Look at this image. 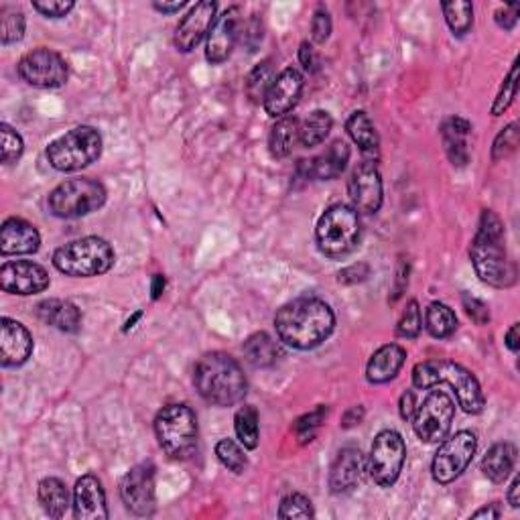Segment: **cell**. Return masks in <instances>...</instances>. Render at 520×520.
<instances>
[{
	"mask_svg": "<svg viewBox=\"0 0 520 520\" xmlns=\"http://www.w3.org/2000/svg\"><path fill=\"white\" fill-rule=\"evenodd\" d=\"M279 340L295 350H313L331 336L336 315L317 297H299L280 307L275 315Z\"/></svg>",
	"mask_w": 520,
	"mask_h": 520,
	"instance_id": "1",
	"label": "cell"
},
{
	"mask_svg": "<svg viewBox=\"0 0 520 520\" xmlns=\"http://www.w3.org/2000/svg\"><path fill=\"white\" fill-rule=\"evenodd\" d=\"M470 257L482 283L498 289L516 283V269L508 260L505 249V224L492 209L482 211L478 232L470 246Z\"/></svg>",
	"mask_w": 520,
	"mask_h": 520,
	"instance_id": "2",
	"label": "cell"
},
{
	"mask_svg": "<svg viewBox=\"0 0 520 520\" xmlns=\"http://www.w3.org/2000/svg\"><path fill=\"white\" fill-rule=\"evenodd\" d=\"M193 384L201 399L216 407H234L249 393L244 370L224 352H209L199 358L193 370Z\"/></svg>",
	"mask_w": 520,
	"mask_h": 520,
	"instance_id": "3",
	"label": "cell"
},
{
	"mask_svg": "<svg viewBox=\"0 0 520 520\" xmlns=\"http://www.w3.org/2000/svg\"><path fill=\"white\" fill-rule=\"evenodd\" d=\"M413 384L417 389H433L435 384H449L455 391L457 403L468 415H480L486 407V399L480 389L478 378L468 368L452 360H427L413 368Z\"/></svg>",
	"mask_w": 520,
	"mask_h": 520,
	"instance_id": "4",
	"label": "cell"
},
{
	"mask_svg": "<svg viewBox=\"0 0 520 520\" xmlns=\"http://www.w3.org/2000/svg\"><path fill=\"white\" fill-rule=\"evenodd\" d=\"M114 249L98 236L77 238L53 252V267L74 279L100 277L114 267Z\"/></svg>",
	"mask_w": 520,
	"mask_h": 520,
	"instance_id": "5",
	"label": "cell"
},
{
	"mask_svg": "<svg viewBox=\"0 0 520 520\" xmlns=\"http://www.w3.org/2000/svg\"><path fill=\"white\" fill-rule=\"evenodd\" d=\"M362 238L358 211L346 204H333L323 211L315 228L317 249L328 259H343L354 252Z\"/></svg>",
	"mask_w": 520,
	"mask_h": 520,
	"instance_id": "6",
	"label": "cell"
},
{
	"mask_svg": "<svg viewBox=\"0 0 520 520\" xmlns=\"http://www.w3.org/2000/svg\"><path fill=\"white\" fill-rule=\"evenodd\" d=\"M155 435L171 460H189L198 449V417L183 403L167 404L155 419Z\"/></svg>",
	"mask_w": 520,
	"mask_h": 520,
	"instance_id": "7",
	"label": "cell"
},
{
	"mask_svg": "<svg viewBox=\"0 0 520 520\" xmlns=\"http://www.w3.org/2000/svg\"><path fill=\"white\" fill-rule=\"evenodd\" d=\"M102 155V135L94 127H76L47 147V161L61 173L82 171Z\"/></svg>",
	"mask_w": 520,
	"mask_h": 520,
	"instance_id": "8",
	"label": "cell"
},
{
	"mask_svg": "<svg viewBox=\"0 0 520 520\" xmlns=\"http://www.w3.org/2000/svg\"><path fill=\"white\" fill-rule=\"evenodd\" d=\"M106 204L104 185L94 179H69L49 193L47 206L56 218L76 219L90 216Z\"/></svg>",
	"mask_w": 520,
	"mask_h": 520,
	"instance_id": "9",
	"label": "cell"
},
{
	"mask_svg": "<svg viewBox=\"0 0 520 520\" xmlns=\"http://www.w3.org/2000/svg\"><path fill=\"white\" fill-rule=\"evenodd\" d=\"M455 419V404L452 396L444 391H431L425 401L417 404L413 415V429L417 437L425 444H439L452 431Z\"/></svg>",
	"mask_w": 520,
	"mask_h": 520,
	"instance_id": "10",
	"label": "cell"
},
{
	"mask_svg": "<svg viewBox=\"0 0 520 520\" xmlns=\"http://www.w3.org/2000/svg\"><path fill=\"white\" fill-rule=\"evenodd\" d=\"M404 460H407V445L401 433L393 429H384L376 435L372 449H370L368 472L381 488H391L399 480Z\"/></svg>",
	"mask_w": 520,
	"mask_h": 520,
	"instance_id": "11",
	"label": "cell"
},
{
	"mask_svg": "<svg viewBox=\"0 0 520 520\" xmlns=\"http://www.w3.org/2000/svg\"><path fill=\"white\" fill-rule=\"evenodd\" d=\"M478 449V437L472 431H460L452 437H445L439 445L431 464V474L437 484H452L470 468Z\"/></svg>",
	"mask_w": 520,
	"mask_h": 520,
	"instance_id": "12",
	"label": "cell"
},
{
	"mask_svg": "<svg viewBox=\"0 0 520 520\" xmlns=\"http://www.w3.org/2000/svg\"><path fill=\"white\" fill-rule=\"evenodd\" d=\"M16 69L26 84L43 90H56L69 79L67 61L57 51L46 47L25 53Z\"/></svg>",
	"mask_w": 520,
	"mask_h": 520,
	"instance_id": "13",
	"label": "cell"
},
{
	"mask_svg": "<svg viewBox=\"0 0 520 520\" xmlns=\"http://www.w3.org/2000/svg\"><path fill=\"white\" fill-rule=\"evenodd\" d=\"M348 196L352 199V208L358 214L372 216L382 208V178L374 161H362L352 171L348 181Z\"/></svg>",
	"mask_w": 520,
	"mask_h": 520,
	"instance_id": "14",
	"label": "cell"
},
{
	"mask_svg": "<svg viewBox=\"0 0 520 520\" xmlns=\"http://www.w3.org/2000/svg\"><path fill=\"white\" fill-rule=\"evenodd\" d=\"M120 498L137 516H151L155 513V465L138 464L127 472L120 482Z\"/></svg>",
	"mask_w": 520,
	"mask_h": 520,
	"instance_id": "15",
	"label": "cell"
},
{
	"mask_svg": "<svg viewBox=\"0 0 520 520\" xmlns=\"http://www.w3.org/2000/svg\"><path fill=\"white\" fill-rule=\"evenodd\" d=\"M51 283L49 272L37 262L13 260L0 267V287L11 295H37L43 293Z\"/></svg>",
	"mask_w": 520,
	"mask_h": 520,
	"instance_id": "16",
	"label": "cell"
},
{
	"mask_svg": "<svg viewBox=\"0 0 520 520\" xmlns=\"http://www.w3.org/2000/svg\"><path fill=\"white\" fill-rule=\"evenodd\" d=\"M242 8L230 6L228 11L218 16L214 26L208 35V46H206V59L209 64L219 66L232 56L236 43L240 41L242 33Z\"/></svg>",
	"mask_w": 520,
	"mask_h": 520,
	"instance_id": "17",
	"label": "cell"
},
{
	"mask_svg": "<svg viewBox=\"0 0 520 520\" xmlns=\"http://www.w3.org/2000/svg\"><path fill=\"white\" fill-rule=\"evenodd\" d=\"M216 13H218V3H211V0H204V3H198L196 6H191V11L183 16L179 21L178 29H175V47L181 53H189L196 49L204 37H208L211 26L216 23Z\"/></svg>",
	"mask_w": 520,
	"mask_h": 520,
	"instance_id": "18",
	"label": "cell"
},
{
	"mask_svg": "<svg viewBox=\"0 0 520 520\" xmlns=\"http://www.w3.org/2000/svg\"><path fill=\"white\" fill-rule=\"evenodd\" d=\"M305 79L303 74L295 67H287L280 72L275 82H272L270 90L264 98L262 106L270 118H283L289 117V112L299 104V98L303 94Z\"/></svg>",
	"mask_w": 520,
	"mask_h": 520,
	"instance_id": "19",
	"label": "cell"
},
{
	"mask_svg": "<svg viewBox=\"0 0 520 520\" xmlns=\"http://www.w3.org/2000/svg\"><path fill=\"white\" fill-rule=\"evenodd\" d=\"M35 348L33 336L21 321L11 317L0 320V364L5 368L23 366Z\"/></svg>",
	"mask_w": 520,
	"mask_h": 520,
	"instance_id": "20",
	"label": "cell"
},
{
	"mask_svg": "<svg viewBox=\"0 0 520 520\" xmlns=\"http://www.w3.org/2000/svg\"><path fill=\"white\" fill-rule=\"evenodd\" d=\"M348 163H350V147L343 143V140H333L325 153L317 155L313 158H305V161H299L297 171L301 173L305 179L331 181L338 179L340 175L346 171Z\"/></svg>",
	"mask_w": 520,
	"mask_h": 520,
	"instance_id": "21",
	"label": "cell"
},
{
	"mask_svg": "<svg viewBox=\"0 0 520 520\" xmlns=\"http://www.w3.org/2000/svg\"><path fill=\"white\" fill-rule=\"evenodd\" d=\"M366 460L358 447H343L330 470V488L333 495H350L362 484Z\"/></svg>",
	"mask_w": 520,
	"mask_h": 520,
	"instance_id": "22",
	"label": "cell"
},
{
	"mask_svg": "<svg viewBox=\"0 0 520 520\" xmlns=\"http://www.w3.org/2000/svg\"><path fill=\"white\" fill-rule=\"evenodd\" d=\"M74 516L77 520H106L108 506L102 482L94 474H86L76 482L74 488Z\"/></svg>",
	"mask_w": 520,
	"mask_h": 520,
	"instance_id": "23",
	"label": "cell"
},
{
	"mask_svg": "<svg viewBox=\"0 0 520 520\" xmlns=\"http://www.w3.org/2000/svg\"><path fill=\"white\" fill-rule=\"evenodd\" d=\"M41 246L37 228L23 218H8L0 228V254L16 257V254H35Z\"/></svg>",
	"mask_w": 520,
	"mask_h": 520,
	"instance_id": "24",
	"label": "cell"
},
{
	"mask_svg": "<svg viewBox=\"0 0 520 520\" xmlns=\"http://www.w3.org/2000/svg\"><path fill=\"white\" fill-rule=\"evenodd\" d=\"M407 360V350L399 343H386L378 348L366 366V381L370 384H386L399 376Z\"/></svg>",
	"mask_w": 520,
	"mask_h": 520,
	"instance_id": "25",
	"label": "cell"
},
{
	"mask_svg": "<svg viewBox=\"0 0 520 520\" xmlns=\"http://www.w3.org/2000/svg\"><path fill=\"white\" fill-rule=\"evenodd\" d=\"M39 320L51 325L59 331L76 333L82 328V311L72 301H64V299H47L37 305Z\"/></svg>",
	"mask_w": 520,
	"mask_h": 520,
	"instance_id": "26",
	"label": "cell"
},
{
	"mask_svg": "<svg viewBox=\"0 0 520 520\" xmlns=\"http://www.w3.org/2000/svg\"><path fill=\"white\" fill-rule=\"evenodd\" d=\"M472 132L470 120H465L462 117H452L444 120L442 125V138L445 153L455 167H465L470 161V151H468V137Z\"/></svg>",
	"mask_w": 520,
	"mask_h": 520,
	"instance_id": "27",
	"label": "cell"
},
{
	"mask_svg": "<svg viewBox=\"0 0 520 520\" xmlns=\"http://www.w3.org/2000/svg\"><path fill=\"white\" fill-rule=\"evenodd\" d=\"M516 464V447L508 442L495 444L482 460V472L490 482L502 484L508 480Z\"/></svg>",
	"mask_w": 520,
	"mask_h": 520,
	"instance_id": "28",
	"label": "cell"
},
{
	"mask_svg": "<svg viewBox=\"0 0 520 520\" xmlns=\"http://www.w3.org/2000/svg\"><path fill=\"white\" fill-rule=\"evenodd\" d=\"M244 356L254 368H270L279 362L283 356L279 343L272 340L269 333L259 331L244 342Z\"/></svg>",
	"mask_w": 520,
	"mask_h": 520,
	"instance_id": "29",
	"label": "cell"
},
{
	"mask_svg": "<svg viewBox=\"0 0 520 520\" xmlns=\"http://www.w3.org/2000/svg\"><path fill=\"white\" fill-rule=\"evenodd\" d=\"M39 502L46 515L51 518H64L67 508L74 505L69 498V490L59 478H46L39 482Z\"/></svg>",
	"mask_w": 520,
	"mask_h": 520,
	"instance_id": "30",
	"label": "cell"
},
{
	"mask_svg": "<svg viewBox=\"0 0 520 520\" xmlns=\"http://www.w3.org/2000/svg\"><path fill=\"white\" fill-rule=\"evenodd\" d=\"M299 143V118L297 117H283L275 122L270 128L269 148L275 158H287L293 153L295 145Z\"/></svg>",
	"mask_w": 520,
	"mask_h": 520,
	"instance_id": "31",
	"label": "cell"
},
{
	"mask_svg": "<svg viewBox=\"0 0 520 520\" xmlns=\"http://www.w3.org/2000/svg\"><path fill=\"white\" fill-rule=\"evenodd\" d=\"M346 130L350 138L354 140L362 153H376L378 147H381V138H378L374 122L364 110H356L350 114V118L346 122Z\"/></svg>",
	"mask_w": 520,
	"mask_h": 520,
	"instance_id": "32",
	"label": "cell"
},
{
	"mask_svg": "<svg viewBox=\"0 0 520 520\" xmlns=\"http://www.w3.org/2000/svg\"><path fill=\"white\" fill-rule=\"evenodd\" d=\"M333 127V118L330 112L325 110H313L301 125H299V143L305 148H313L325 143V138L330 137Z\"/></svg>",
	"mask_w": 520,
	"mask_h": 520,
	"instance_id": "33",
	"label": "cell"
},
{
	"mask_svg": "<svg viewBox=\"0 0 520 520\" xmlns=\"http://www.w3.org/2000/svg\"><path fill=\"white\" fill-rule=\"evenodd\" d=\"M425 328L437 340L452 338L457 330V317L452 307L442 301L431 303L425 313Z\"/></svg>",
	"mask_w": 520,
	"mask_h": 520,
	"instance_id": "34",
	"label": "cell"
},
{
	"mask_svg": "<svg viewBox=\"0 0 520 520\" xmlns=\"http://www.w3.org/2000/svg\"><path fill=\"white\" fill-rule=\"evenodd\" d=\"M275 67H272L270 59H264L260 64L252 69L246 77V94L254 104H260L267 98V94L270 90L272 82H275Z\"/></svg>",
	"mask_w": 520,
	"mask_h": 520,
	"instance_id": "35",
	"label": "cell"
},
{
	"mask_svg": "<svg viewBox=\"0 0 520 520\" xmlns=\"http://www.w3.org/2000/svg\"><path fill=\"white\" fill-rule=\"evenodd\" d=\"M234 429H236L238 442H240L246 449H257L259 447L260 429H259L257 409L250 407V404H244V407L236 413Z\"/></svg>",
	"mask_w": 520,
	"mask_h": 520,
	"instance_id": "36",
	"label": "cell"
},
{
	"mask_svg": "<svg viewBox=\"0 0 520 520\" xmlns=\"http://www.w3.org/2000/svg\"><path fill=\"white\" fill-rule=\"evenodd\" d=\"M25 15L16 6L5 5L0 8V43L3 46H13L25 37Z\"/></svg>",
	"mask_w": 520,
	"mask_h": 520,
	"instance_id": "37",
	"label": "cell"
},
{
	"mask_svg": "<svg viewBox=\"0 0 520 520\" xmlns=\"http://www.w3.org/2000/svg\"><path fill=\"white\" fill-rule=\"evenodd\" d=\"M442 11L445 15L449 29H452L457 37H464V35L472 29V25H474V5L472 3H465V0L442 3Z\"/></svg>",
	"mask_w": 520,
	"mask_h": 520,
	"instance_id": "38",
	"label": "cell"
},
{
	"mask_svg": "<svg viewBox=\"0 0 520 520\" xmlns=\"http://www.w3.org/2000/svg\"><path fill=\"white\" fill-rule=\"evenodd\" d=\"M216 455L219 464L224 465L226 470H230L232 474H244V470L249 468V457H246L244 449L238 445L234 439H222L216 445Z\"/></svg>",
	"mask_w": 520,
	"mask_h": 520,
	"instance_id": "39",
	"label": "cell"
},
{
	"mask_svg": "<svg viewBox=\"0 0 520 520\" xmlns=\"http://www.w3.org/2000/svg\"><path fill=\"white\" fill-rule=\"evenodd\" d=\"M328 413H330V409L325 407V404H320V407H317L315 411L307 413V415L299 417L295 421L293 431H295V435L299 439V444H311L313 442L315 435H317V431L321 429L325 417H328Z\"/></svg>",
	"mask_w": 520,
	"mask_h": 520,
	"instance_id": "40",
	"label": "cell"
},
{
	"mask_svg": "<svg viewBox=\"0 0 520 520\" xmlns=\"http://www.w3.org/2000/svg\"><path fill=\"white\" fill-rule=\"evenodd\" d=\"M516 92H518V61H515L513 67H510V74L500 86L496 100L495 104H492V117H500V114H505L510 108V104L515 102Z\"/></svg>",
	"mask_w": 520,
	"mask_h": 520,
	"instance_id": "41",
	"label": "cell"
},
{
	"mask_svg": "<svg viewBox=\"0 0 520 520\" xmlns=\"http://www.w3.org/2000/svg\"><path fill=\"white\" fill-rule=\"evenodd\" d=\"M313 516H315V513H313L311 500L303 495H299V492H295V495H289L280 500L279 518L289 520V518H313Z\"/></svg>",
	"mask_w": 520,
	"mask_h": 520,
	"instance_id": "42",
	"label": "cell"
},
{
	"mask_svg": "<svg viewBox=\"0 0 520 520\" xmlns=\"http://www.w3.org/2000/svg\"><path fill=\"white\" fill-rule=\"evenodd\" d=\"M423 330V315H421V307L419 303L413 299V301L407 303L404 307V311L399 320V325H396V333H399L401 338H407L413 340L417 338Z\"/></svg>",
	"mask_w": 520,
	"mask_h": 520,
	"instance_id": "43",
	"label": "cell"
},
{
	"mask_svg": "<svg viewBox=\"0 0 520 520\" xmlns=\"http://www.w3.org/2000/svg\"><path fill=\"white\" fill-rule=\"evenodd\" d=\"M518 147V125L516 122H510L506 128H502L498 132V137L495 138V145H492V161H502L516 151Z\"/></svg>",
	"mask_w": 520,
	"mask_h": 520,
	"instance_id": "44",
	"label": "cell"
},
{
	"mask_svg": "<svg viewBox=\"0 0 520 520\" xmlns=\"http://www.w3.org/2000/svg\"><path fill=\"white\" fill-rule=\"evenodd\" d=\"M0 138H3V163L13 165L19 161L25 151V143L19 132L3 122L0 125Z\"/></svg>",
	"mask_w": 520,
	"mask_h": 520,
	"instance_id": "45",
	"label": "cell"
},
{
	"mask_svg": "<svg viewBox=\"0 0 520 520\" xmlns=\"http://www.w3.org/2000/svg\"><path fill=\"white\" fill-rule=\"evenodd\" d=\"M74 0H35L33 8L47 19H64L74 11Z\"/></svg>",
	"mask_w": 520,
	"mask_h": 520,
	"instance_id": "46",
	"label": "cell"
},
{
	"mask_svg": "<svg viewBox=\"0 0 520 520\" xmlns=\"http://www.w3.org/2000/svg\"><path fill=\"white\" fill-rule=\"evenodd\" d=\"M462 303H464L465 313H468V317L475 325H488L490 323L488 305L484 303V301H480L478 297H472L470 293H464L462 295Z\"/></svg>",
	"mask_w": 520,
	"mask_h": 520,
	"instance_id": "47",
	"label": "cell"
},
{
	"mask_svg": "<svg viewBox=\"0 0 520 520\" xmlns=\"http://www.w3.org/2000/svg\"><path fill=\"white\" fill-rule=\"evenodd\" d=\"M330 35H331V16L328 13V8L320 6L311 19V39L321 46V43L330 39Z\"/></svg>",
	"mask_w": 520,
	"mask_h": 520,
	"instance_id": "48",
	"label": "cell"
},
{
	"mask_svg": "<svg viewBox=\"0 0 520 520\" xmlns=\"http://www.w3.org/2000/svg\"><path fill=\"white\" fill-rule=\"evenodd\" d=\"M368 275H370L368 264L360 262V264H352V267L343 269L338 275V280L343 285H356V283H362V280H366Z\"/></svg>",
	"mask_w": 520,
	"mask_h": 520,
	"instance_id": "49",
	"label": "cell"
},
{
	"mask_svg": "<svg viewBox=\"0 0 520 520\" xmlns=\"http://www.w3.org/2000/svg\"><path fill=\"white\" fill-rule=\"evenodd\" d=\"M495 19H496V25L500 26V29L513 31L515 26H516V23H518V5L498 8L496 15H495Z\"/></svg>",
	"mask_w": 520,
	"mask_h": 520,
	"instance_id": "50",
	"label": "cell"
},
{
	"mask_svg": "<svg viewBox=\"0 0 520 520\" xmlns=\"http://www.w3.org/2000/svg\"><path fill=\"white\" fill-rule=\"evenodd\" d=\"M242 43L250 47H257L259 43L262 41V26L259 23V19H252L250 23L242 25V33H240Z\"/></svg>",
	"mask_w": 520,
	"mask_h": 520,
	"instance_id": "51",
	"label": "cell"
},
{
	"mask_svg": "<svg viewBox=\"0 0 520 520\" xmlns=\"http://www.w3.org/2000/svg\"><path fill=\"white\" fill-rule=\"evenodd\" d=\"M299 61H301V66L307 69V72L317 69V56L310 41H303L301 47H299Z\"/></svg>",
	"mask_w": 520,
	"mask_h": 520,
	"instance_id": "52",
	"label": "cell"
},
{
	"mask_svg": "<svg viewBox=\"0 0 520 520\" xmlns=\"http://www.w3.org/2000/svg\"><path fill=\"white\" fill-rule=\"evenodd\" d=\"M399 411H401V417L404 421H411L413 415H415L417 411V396L413 391H407L401 396V403H399Z\"/></svg>",
	"mask_w": 520,
	"mask_h": 520,
	"instance_id": "53",
	"label": "cell"
},
{
	"mask_svg": "<svg viewBox=\"0 0 520 520\" xmlns=\"http://www.w3.org/2000/svg\"><path fill=\"white\" fill-rule=\"evenodd\" d=\"M364 419V407L362 404H358V407H352L350 411H346V415L342 419V427L343 429H350V427H356L362 423Z\"/></svg>",
	"mask_w": 520,
	"mask_h": 520,
	"instance_id": "54",
	"label": "cell"
},
{
	"mask_svg": "<svg viewBox=\"0 0 520 520\" xmlns=\"http://www.w3.org/2000/svg\"><path fill=\"white\" fill-rule=\"evenodd\" d=\"M185 5H188L185 0H175V3H153V8L163 15H173V13H179Z\"/></svg>",
	"mask_w": 520,
	"mask_h": 520,
	"instance_id": "55",
	"label": "cell"
},
{
	"mask_svg": "<svg viewBox=\"0 0 520 520\" xmlns=\"http://www.w3.org/2000/svg\"><path fill=\"white\" fill-rule=\"evenodd\" d=\"M506 346L510 352H515V354L520 350V325L518 323H515L513 328L506 331Z\"/></svg>",
	"mask_w": 520,
	"mask_h": 520,
	"instance_id": "56",
	"label": "cell"
},
{
	"mask_svg": "<svg viewBox=\"0 0 520 520\" xmlns=\"http://www.w3.org/2000/svg\"><path fill=\"white\" fill-rule=\"evenodd\" d=\"M472 518H500V508L498 505H488L480 510H475Z\"/></svg>",
	"mask_w": 520,
	"mask_h": 520,
	"instance_id": "57",
	"label": "cell"
},
{
	"mask_svg": "<svg viewBox=\"0 0 520 520\" xmlns=\"http://www.w3.org/2000/svg\"><path fill=\"white\" fill-rule=\"evenodd\" d=\"M518 492H520V478L516 475V478L513 480V484H510V490H508V505L513 506V508H518V506H520Z\"/></svg>",
	"mask_w": 520,
	"mask_h": 520,
	"instance_id": "58",
	"label": "cell"
},
{
	"mask_svg": "<svg viewBox=\"0 0 520 520\" xmlns=\"http://www.w3.org/2000/svg\"><path fill=\"white\" fill-rule=\"evenodd\" d=\"M163 291H165V277L163 275H155V279H153V299L161 297Z\"/></svg>",
	"mask_w": 520,
	"mask_h": 520,
	"instance_id": "59",
	"label": "cell"
}]
</instances>
